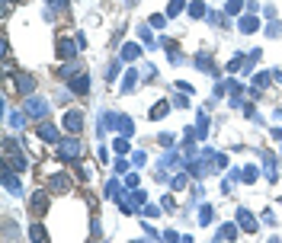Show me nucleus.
I'll list each match as a JSON object with an SVG mask.
<instances>
[{
    "mask_svg": "<svg viewBox=\"0 0 282 243\" xmlns=\"http://www.w3.org/2000/svg\"><path fill=\"white\" fill-rule=\"evenodd\" d=\"M23 112L29 115V119H45V115L52 112V106H48V99H42V96H26Z\"/></svg>",
    "mask_w": 282,
    "mask_h": 243,
    "instance_id": "f257e3e1",
    "label": "nucleus"
},
{
    "mask_svg": "<svg viewBox=\"0 0 282 243\" xmlns=\"http://www.w3.org/2000/svg\"><path fill=\"white\" fill-rule=\"evenodd\" d=\"M58 157L68 160V163L80 157V138H77V135L74 138H61V141H58Z\"/></svg>",
    "mask_w": 282,
    "mask_h": 243,
    "instance_id": "f03ea898",
    "label": "nucleus"
},
{
    "mask_svg": "<svg viewBox=\"0 0 282 243\" xmlns=\"http://www.w3.org/2000/svg\"><path fill=\"white\" fill-rule=\"evenodd\" d=\"M45 211H48V189L32 192V198H29V214H32V218H42Z\"/></svg>",
    "mask_w": 282,
    "mask_h": 243,
    "instance_id": "7ed1b4c3",
    "label": "nucleus"
},
{
    "mask_svg": "<svg viewBox=\"0 0 282 243\" xmlns=\"http://www.w3.org/2000/svg\"><path fill=\"white\" fill-rule=\"evenodd\" d=\"M48 189H52L55 195H64V192L71 189V176L68 173H52L48 176Z\"/></svg>",
    "mask_w": 282,
    "mask_h": 243,
    "instance_id": "20e7f679",
    "label": "nucleus"
},
{
    "mask_svg": "<svg viewBox=\"0 0 282 243\" xmlns=\"http://www.w3.org/2000/svg\"><path fill=\"white\" fill-rule=\"evenodd\" d=\"M64 128L77 135V131L84 128V112H80V109H71V112H64Z\"/></svg>",
    "mask_w": 282,
    "mask_h": 243,
    "instance_id": "39448f33",
    "label": "nucleus"
},
{
    "mask_svg": "<svg viewBox=\"0 0 282 243\" xmlns=\"http://www.w3.org/2000/svg\"><path fill=\"white\" fill-rule=\"evenodd\" d=\"M3 186H7L13 195H19V192H23V182H19V176H16L13 167H3Z\"/></svg>",
    "mask_w": 282,
    "mask_h": 243,
    "instance_id": "423d86ee",
    "label": "nucleus"
},
{
    "mask_svg": "<svg viewBox=\"0 0 282 243\" xmlns=\"http://www.w3.org/2000/svg\"><path fill=\"white\" fill-rule=\"evenodd\" d=\"M38 138H42L45 144H58V141H61V138H58V128H55L52 122H42V125H38Z\"/></svg>",
    "mask_w": 282,
    "mask_h": 243,
    "instance_id": "0eeeda50",
    "label": "nucleus"
},
{
    "mask_svg": "<svg viewBox=\"0 0 282 243\" xmlns=\"http://www.w3.org/2000/svg\"><path fill=\"white\" fill-rule=\"evenodd\" d=\"M13 84H16V93H26V96H32V90H36V80L29 74H16Z\"/></svg>",
    "mask_w": 282,
    "mask_h": 243,
    "instance_id": "6e6552de",
    "label": "nucleus"
},
{
    "mask_svg": "<svg viewBox=\"0 0 282 243\" xmlns=\"http://www.w3.org/2000/svg\"><path fill=\"white\" fill-rule=\"evenodd\" d=\"M7 167H13L16 173H23V170H26V154L19 151V147H16V151H10V154H7Z\"/></svg>",
    "mask_w": 282,
    "mask_h": 243,
    "instance_id": "1a4fd4ad",
    "label": "nucleus"
},
{
    "mask_svg": "<svg viewBox=\"0 0 282 243\" xmlns=\"http://www.w3.org/2000/svg\"><path fill=\"white\" fill-rule=\"evenodd\" d=\"M71 90H74L77 96H87V93H90V77H87V74H80L77 80H71Z\"/></svg>",
    "mask_w": 282,
    "mask_h": 243,
    "instance_id": "9d476101",
    "label": "nucleus"
},
{
    "mask_svg": "<svg viewBox=\"0 0 282 243\" xmlns=\"http://www.w3.org/2000/svg\"><path fill=\"white\" fill-rule=\"evenodd\" d=\"M237 224H241L244 230H250V234L257 230V221H253V214L247 211V208H241V211H237Z\"/></svg>",
    "mask_w": 282,
    "mask_h": 243,
    "instance_id": "9b49d317",
    "label": "nucleus"
},
{
    "mask_svg": "<svg viewBox=\"0 0 282 243\" xmlns=\"http://www.w3.org/2000/svg\"><path fill=\"white\" fill-rule=\"evenodd\" d=\"M237 237V224H221L218 227V240H234Z\"/></svg>",
    "mask_w": 282,
    "mask_h": 243,
    "instance_id": "f8f14e48",
    "label": "nucleus"
},
{
    "mask_svg": "<svg viewBox=\"0 0 282 243\" xmlns=\"http://www.w3.org/2000/svg\"><path fill=\"white\" fill-rule=\"evenodd\" d=\"M58 52H61V58H74V42H71V38H61V45H58Z\"/></svg>",
    "mask_w": 282,
    "mask_h": 243,
    "instance_id": "ddd939ff",
    "label": "nucleus"
},
{
    "mask_svg": "<svg viewBox=\"0 0 282 243\" xmlns=\"http://www.w3.org/2000/svg\"><path fill=\"white\" fill-rule=\"evenodd\" d=\"M167 109H170V103H157V106H154L148 115H151V119L157 122V119H164V115H167Z\"/></svg>",
    "mask_w": 282,
    "mask_h": 243,
    "instance_id": "4468645a",
    "label": "nucleus"
},
{
    "mask_svg": "<svg viewBox=\"0 0 282 243\" xmlns=\"http://www.w3.org/2000/svg\"><path fill=\"white\" fill-rule=\"evenodd\" d=\"M196 68H199V70H208V74H215V64L206 58V54H199V58H196Z\"/></svg>",
    "mask_w": 282,
    "mask_h": 243,
    "instance_id": "2eb2a0df",
    "label": "nucleus"
},
{
    "mask_svg": "<svg viewBox=\"0 0 282 243\" xmlns=\"http://www.w3.org/2000/svg\"><path fill=\"white\" fill-rule=\"evenodd\" d=\"M29 237H32V240H45V237H48V230L42 227V224H32V227H29Z\"/></svg>",
    "mask_w": 282,
    "mask_h": 243,
    "instance_id": "dca6fc26",
    "label": "nucleus"
},
{
    "mask_svg": "<svg viewBox=\"0 0 282 243\" xmlns=\"http://www.w3.org/2000/svg\"><path fill=\"white\" fill-rule=\"evenodd\" d=\"M186 7V0H170V7H167V16H176V13H183Z\"/></svg>",
    "mask_w": 282,
    "mask_h": 243,
    "instance_id": "f3484780",
    "label": "nucleus"
},
{
    "mask_svg": "<svg viewBox=\"0 0 282 243\" xmlns=\"http://www.w3.org/2000/svg\"><path fill=\"white\" fill-rule=\"evenodd\" d=\"M189 16H206V3H202V0H192V7H189Z\"/></svg>",
    "mask_w": 282,
    "mask_h": 243,
    "instance_id": "a211bd4d",
    "label": "nucleus"
},
{
    "mask_svg": "<svg viewBox=\"0 0 282 243\" xmlns=\"http://www.w3.org/2000/svg\"><path fill=\"white\" fill-rule=\"evenodd\" d=\"M77 70H80V64H77V61L71 58L68 64H64V68H61V77H71V74H77Z\"/></svg>",
    "mask_w": 282,
    "mask_h": 243,
    "instance_id": "6ab92c4d",
    "label": "nucleus"
},
{
    "mask_svg": "<svg viewBox=\"0 0 282 243\" xmlns=\"http://www.w3.org/2000/svg\"><path fill=\"white\" fill-rule=\"evenodd\" d=\"M138 54H141V52H138V45H125L122 48V58H129V61H135Z\"/></svg>",
    "mask_w": 282,
    "mask_h": 243,
    "instance_id": "aec40b11",
    "label": "nucleus"
},
{
    "mask_svg": "<svg viewBox=\"0 0 282 243\" xmlns=\"http://www.w3.org/2000/svg\"><path fill=\"white\" fill-rule=\"evenodd\" d=\"M16 147H19V141H16L13 135L10 138H3V154H10V151H16Z\"/></svg>",
    "mask_w": 282,
    "mask_h": 243,
    "instance_id": "412c9836",
    "label": "nucleus"
},
{
    "mask_svg": "<svg viewBox=\"0 0 282 243\" xmlns=\"http://www.w3.org/2000/svg\"><path fill=\"white\" fill-rule=\"evenodd\" d=\"M241 29H244V32H253V29H257V19H253V16L241 19Z\"/></svg>",
    "mask_w": 282,
    "mask_h": 243,
    "instance_id": "4be33fe9",
    "label": "nucleus"
},
{
    "mask_svg": "<svg viewBox=\"0 0 282 243\" xmlns=\"http://www.w3.org/2000/svg\"><path fill=\"white\" fill-rule=\"evenodd\" d=\"M199 221H202V224H208V221H212V208H208V205H202V211H199Z\"/></svg>",
    "mask_w": 282,
    "mask_h": 243,
    "instance_id": "5701e85b",
    "label": "nucleus"
},
{
    "mask_svg": "<svg viewBox=\"0 0 282 243\" xmlns=\"http://www.w3.org/2000/svg\"><path fill=\"white\" fill-rule=\"evenodd\" d=\"M48 7H55V10H68V0H45Z\"/></svg>",
    "mask_w": 282,
    "mask_h": 243,
    "instance_id": "b1692460",
    "label": "nucleus"
},
{
    "mask_svg": "<svg viewBox=\"0 0 282 243\" xmlns=\"http://www.w3.org/2000/svg\"><path fill=\"white\" fill-rule=\"evenodd\" d=\"M266 32H269L273 38H276V35H282V23H269V29H266Z\"/></svg>",
    "mask_w": 282,
    "mask_h": 243,
    "instance_id": "393cba45",
    "label": "nucleus"
},
{
    "mask_svg": "<svg viewBox=\"0 0 282 243\" xmlns=\"http://www.w3.org/2000/svg\"><path fill=\"white\" fill-rule=\"evenodd\" d=\"M141 38H145V45L154 48V38H151V32H148V26H141Z\"/></svg>",
    "mask_w": 282,
    "mask_h": 243,
    "instance_id": "a878e982",
    "label": "nucleus"
},
{
    "mask_svg": "<svg viewBox=\"0 0 282 243\" xmlns=\"http://www.w3.org/2000/svg\"><path fill=\"white\" fill-rule=\"evenodd\" d=\"M119 128H122L125 135H129V131H132V119H119Z\"/></svg>",
    "mask_w": 282,
    "mask_h": 243,
    "instance_id": "bb28decb",
    "label": "nucleus"
},
{
    "mask_svg": "<svg viewBox=\"0 0 282 243\" xmlns=\"http://www.w3.org/2000/svg\"><path fill=\"white\" fill-rule=\"evenodd\" d=\"M129 3H132V0H129Z\"/></svg>",
    "mask_w": 282,
    "mask_h": 243,
    "instance_id": "cd10ccee",
    "label": "nucleus"
}]
</instances>
